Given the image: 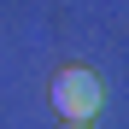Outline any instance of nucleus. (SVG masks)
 Instances as JSON below:
<instances>
[{
	"mask_svg": "<svg viewBox=\"0 0 129 129\" xmlns=\"http://www.w3.org/2000/svg\"><path fill=\"white\" fill-rule=\"evenodd\" d=\"M100 100H106L100 76H94V71H82V64H71V71H59V76H53V112H59L64 123H88V117L100 112Z\"/></svg>",
	"mask_w": 129,
	"mask_h": 129,
	"instance_id": "f257e3e1",
	"label": "nucleus"
},
{
	"mask_svg": "<svg viewBox=\"0 0 129 129\" xmlns=\"http://www.w3.org/2000/svg\"><path fill=\"white\" fill-rule=\"evenodd\" d=\"M64 129H82V123H64Z\"/></svg>",
	"mask_w": 129,
	"mask_h": 129,
	"instance_id": "f03ea898",
	"label": "nucleus"
}]
</instances>
